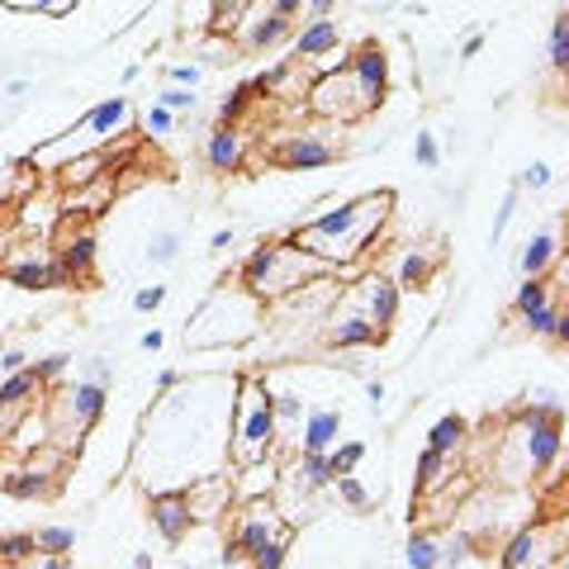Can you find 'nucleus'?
<instances>
[{"label":"nucleus","mask_w":569,"mask_h":569,"mask_svg":"<svg viewBox=\"0 0 569 569\" xmlns=\"http://www.w3.org/2000/svg\"><path fill=\"white\" fill-rule=\"evenodd\" d=\"M389 213H395V194L376 190V194H361V200H342L337 209L309 213L290 233V242H299L313 257H323L328 266H342V261H356L370 252V242L380 238Z\"/></svg>","instance_id":"obj_1"},{"label":"nucleus","mask_w":569,"mask_h":569,"mask_svg":"<svg viewBox=\"0 0 569 569\" xmlns=\"http://www.w3.org/2000/svg\"><path fill=\"white\" fill-rule=\"evenodd\" d=\"M328 271H332V266H328L323 257L305 252L299 242H261V247H252V252H247V261L238 266V284H242V290H252L261 305H271V299L290 295V290H299L305 280L328 276Z\"/></svg>","instance_id":"obj_2"},{"label":"nucleus","mask_w":569,"mask_h":569,"mask_svg":"<svg viewBox=\"0 0 569 569\" xmlns=\"http://www.w3.org/2000/svg\"><path fill=\"white\" fill-rule=\"evenodd\" d=\"M280 451V427L271 408V385L247 380L242 399H233V427H228V470L252 466Z\"/></svg>","instance_id":"obj_3"},{"label":"nucleus","mask_w":569,"mask_h":569,"mask_svg":"<svg viewBox=\"0 0 569 569\" xmlns=\"http://www.w3.org/2000/svg\"><path fill=\"white\" fill-rule=\"evenodd\" d=\"M104 408H110V385H100V380L67 385L62 399L48 403V441L62 451L81 447V437L104 418Z\"/></svg>","instance_id":"obj_4"},{"label":"nucleus","mask_w":569,"mask_h":569,"mask_svg":"<svg viewBox=\"0 0 569 569\" xmlns=\"http://www.w3.org/2000/svg\"><path fill=\"white\" fill-rule=\"evenodd\" d=\"M305 110L318 114V119H328V123H356V119L376 114V104L366 100L361 81L351 77V67H347V58H342V67H328L323 77H313V81H309Z\"/></svg>","instance_id":"obj_5"},{"label":"nucleus","mask_w":569,"mask_h":569,"mask_svg":"<svg viewBox=\"0 0 569 569\" xmlns=\"http://www.w3.org/2000/svg\"><path fill=\"white\" fill-rule=\"evenodd\" d=\"M276 537H290V522L280 518V508H276L266 493L247 498V508H238V512H233V522H228V556H223V565L252 560V556H257V546L276 541Z\"/></svg>","instance_id":"obj_6"},{"label":"nucleus","mask_w":569,"mask_h":569,"mask_svg":"<svg viewBox=\"0 0 569 569\" xmlns=\"http://www.w3.org/2000/svg\"><path fill=\"white\" fill-rule=\"evenodd\" d=\"M323 337H328V347H337V351L380 347V342H385V332L366 318V309H361V299H356V290L347 295V305H342V295L332 299V309L323 313Z\"/></svg>","instance_id":"obj_7"},{"label":"nucleus","mask_w":569,"mask_h":569,"mask_svg":"<svg viewBox=\"0 0 569 569\" xmlns=\"http://www.w3.org/2000/svg\"><path fill=\"white\" fill-rule=\"evenodd\" d=\"M337 157H342V148H337V142H328L323 133L295 129V133H284V138L276 142L271 162L284 167V171H323V167L337 162Z\"/></svg>","instance_id":"obj_8"},{"label":"nucleus","mask_w":569,"mask_h":569,"mask_svg":"<svg viewBox=\"0 0 569 569\" xmlns=\"http://www.w3.org/2000/svg\"><path fill=\"white\" fill-rule=\"evenodd\" d=\"M148 518H152L157 537H162L167 546H181V541L190 537V527H194L190 503H186V489L176 485V489H157V493H148Z\"/></svg>","instance_id":"obj_9"},{"label":"nucleus","mask_w":569,"mask_h":569,"mask_svg":"<svg viewBox=\"0 0 569 569\" xmlns=\"http://www.w3.org/2000/svg\"><path fill=\"white\" fill-rule=\"evenodd\" d=\"M541 550H560V531H556V541H546V522H531V527H518L503 546H498V565H503V569L546 565Z\"/></svg>","instance_id":"obj_10"},{"label":"nucleus","mask_w":569,"mask_h":569,"mask_svg":"<svg viewBox=\"0 0 569 569\" xmlns=\"http://www.w3.org/2000/svg\"><path fill=\"white\" fill-rule=\"evenodd\" d=\"M129 114H133L129 96H110V100H100L96 110L77 123V133H86V138H81V148H86V152H91V148H104V142H110V133H119L123 123H129Z\"/></svg>","instance_id":"obj_11"},{"label":"nucleus","mask_w":569,"mask_h":569,"mask_svg":"<svg viewBox=\"0 0 569 569\" xmlns=\"http://www.w3.org/2000/svg\"><path fill=\"white\" fill-rule=\"evenodd\" d=\"M356 299H361V309H366L370 323H376L380 332H389V328H395V318H399V299H403V290H399V280L366 276L361 284H356Z\"/></svg>","instance_id":"obj_12"},{"label":"nucleus","mask_w":569,"mask_h":569,"mask_svg":"<svg viewBox=\"0 0 569 569\" xmlns=\"http://www.w3.org/2000/svg\"><path fill=\"white\" fill-rule=\"evenodd\" d=\"M347 67H351V77L361 81L366 100L380 110L385 86H389V58H385V48H380V43H361L356 52H347Z\"/></svg>","instance_id":"obj_13"},{"label":"nucleus","mask_w":569,"mask_h":569,"mask_svg":"<svg viewBox=\"0 0 569 569\" xmlns=\"http://www.w3.org/2000/svg\"><path fill=\"white\" fill-rule=\"evenodd\" d=\"M290 43H295V58L313 62V58H328V52L342 48V29H337L332 14H313L305 29H295V33H290Z\"/></svg>","instance_id":"obj_14"},{"label":"nucleus","mask_w":569,"mask_h":569,"mask_svg":"<svg viewBox=\"0 0 569 569\" xmlns=\"http://www.w3.org/2000/svg\"><path fill=\"white\" fill-rule=\"evenodd\" d=\"M204 162L228 176V171H242L247 162V138L238 123H219V129H209V142H204Z\"/></svg>","instance_id":"obj_15"},{"label":"nucleus","mask_w":569,"mask_h":569,"mask_svg":"<svg viewBox=\"0 0 569 569\" xmlns=\"http://www.w3.org/2000/svg\"><path fill=\"white\" fill-rule=\"evenodd\" d=\"M342 437V413L337 408H305L299 418V451H328Z\"/></svg>","instance_id":"obj_16"},{"label":"nucleus","mask_w":569,"mask_h":569,"mask_svg":"<svg viewBox=\"0 0 569 569\" xmlns=\"http://www.w3.org/2000/svg\"><path fill=\"white\" fill-rule=\"evenodd\" d=\"M110 194H119V186H114V176L104 171V176H96V181H86L77 190H62V209H67V219H77V213H104Z\"/></svg>","instance_id":"obj_17"},{"label":"nucleus","mask_w":569,"mask_h":569,"mask_svg":"<svg viewBox=\"0 0 569 569\" xmlns=\"http://www.w3.org/2000/svg\"><path fill=\"white\" fill-rule=\"evenodd\" d=\"M52 485H58V475H43L39 460H24L20 470H10L6 479H0V489H6L10 498H20V503H33V498H48Z\"/></svg>","instance_id":"obj_18"},{"label":"nucleus","mask_w":569,"mask_h":569,"mask_svg":"<svg viewBox=\"0 0 569 569\" xmlns=\"http://www.w3.org/2000/svg\"><path fill=\"white\" fill-rule=\"evenodd\" d=\"M58 261H62V271H67V280H71V284H86V280L96 276V238H91V233L62 238Z\"/></svg>","instance_id":"obj_19"},{"label":"nucleus","mask_w":569,"mask_h":569,"mask_svg":"<svg viewBox=\"0 0 569 569\" xmlns=\"http://www.w3.org/2000/svg\"><path fill=\"white\" fill-rule=\"evenodd\" d=\"M43 389H48V385L39 380V370H33V366L6 370V380H0V403H6V408H24V413H29L33 399H39Z\"/></svg>","instance_id":"obj_20"},{"label":"nucleus","mask_w":569,"mask_h":569,"mask_svg":"<svg viewBox=\"0 0 569 569\" xmlns=\"http://www.w3.org/2000/svg\"><path fill=\"white\" fill-rule=\"evenodd\" d=\"M556 261H560V238H556V228H541L537 238H527V242H522L518 271H522V276H546Z\"/></svg>","instance_id":"obj_21"},{"label":"nucleus","mask_w":569,"mask_h":569,"mask_svg":"<svg viewBox=\"0 0 569 569\" xmlns=\"http://www.w3.org/2000/svg\"><path fill=\"white\" fill-rule=\"evenodd\" d=\"M6 280L14 290H52V257H24L6 266Z\"/></svg>","instance_id":"obj_22"},{"label":"nucleus","mask_w":569,"mask_h":569,"mask_svg":"<svg viewBox=\"0 0 569 569\" xmlns=\"http://www.w3.org/2000/svg\"><path fill=\"white\" fill-rule=\"evenodd\" d=\"M466 437H470L466 418L447 413L441 422H432V432H427V447H432V451H441V456H456V451H466Z\"/></svg>","instance_id":"obj_23"},{"label":"nucleus","mask_w":569,"mask_h":569,"mask_svg":"<svg viewBox=\"0 0 569 569\" xmlns=\"http://www.w3.org/2000/svg\"><path fill=\"white\" fill-rule=\"evenodd\" d=\"M475 531H456V537H437V569L441 565H470L475 560Z\"/></svg>","instance_id":"obj_24"},{"label":"nucleus","mask_w":569,"mask_h":569,"mask_svg":"<svg viewBox=\"0 0 569 569\" xmlns=\"http://www.w3.org/2000/svg\"><path fill=\"white\" fill-rule=\"evenodd\" d=\"M447 460H451V456H441V451H432V447L418 456V498L437 493L441 485H447Z\"/></svg>","instance_id":"obj_25"},{"label":"nucleus","mask_w":569,"mask_h":569,"mask_svg":"<svg viewBox=\"0 0 569 569\" xmlns=\"http://www.w3.org/2000/svg\"><path fill=\"white\" fill-rule=\"evenodd\" d=\"M403 565L413 569H437V531H413L403 546Z\"/></svg>","instance_id":"obj_26"},{"label":"nucleus","mask_w":569,"mask_h":569,"mask_svg":"<svg viewBox=\"0 0 569 569\" xmlns=\"http://www.w3.org/2000/svg\"><path fill=\"white\" fill-rule=\"evenodd\" d=\"M432 271H437V261H432V257L408 252L403 266H399V290H422V284L432 280Z\"/></svg>","instance_id":"obj_27"},{"label":"nucleus","mask_w":569,"mask_h":569,"mask_svg":"<svg viewBox=\"0 0 569 569\" xmlns=\"http://www.w3.org/2000/svg\"><path fill=\"white\" fill-rule=\"evenodd\" d=\"M33 541H39V550H48V556H67V550H77V527L48 522V527L33 531Z\"/></svg>","instance_id":"obj_28"},{"label":"nucleus","mask_w":569,"mask_h":569,"mask_svg":"<svg viewBox=\"0 0 569 569\" xmlns=\"http://www.w3.org/2000/svg\"><path fill=\"white\" fill-rule=\"evenodd\" d=\"M39 556V541L33 531H20V537H0V565H29Z\"/></svg>","instance_id":"obj_29"},{"label":"nucleus","mask_w":569,"mask_h":569,"mask_svg":"<svg viewBox=\"0 0 569 569\" xmlns=\"http://www.w3.org/2000/svg\"><path fill=\"white\" fill-rule=\"evenodd\" d=\"M148 261H152V266L181 261V233H176V228H162V233H152V242H148Z\"/></svg>","instance_id":"obj_30"},{"label":"nucleus","mask_w":569,"mask_h":569,"mask_svg":"<svg viewBox=\"0 0 569 569\" xmlns=\"http://www.w3.org/2000/svg\"><path fill=\"white\" fill-rule=\"evenodd\" d=\"M366 460V441H342V447H328V466H332V475H351L356 466Z\"/></svg>","instance_id":"obj_31"},{"label":"nucleus","mask_w":569,"mask_h":569,"mask_svg":"<svg viewBox=\"0 0 569 569\" xmlns=\"http://www.w3.org/2000/svg\"><path fill=\"white\" fill-rule=\"evenodd\" d=\"M271 408H276V427L284 432V427H299V418H305V399L295 395V389H280V395H271Z\"/></svg>","instance_id":"obj_32"},{"label":"nucleus","mask_w":569,"mask_h":569,"mask_svg":"<svg viewBox=\"0 0 569 569\" xmlns=\"http://www.w3.org/2000/svg\"><path fill=\"white\" fill-rule=\"evenodd\" d=\"M569 67V14H556L550 20V71Z\"/></svg>","instance_id":"obj_33"},{"label":"nucleus","mask_w":569,"mask_h":569,"mask_svg":"<svg viewBox=\"0 0 569 569\" xmlns=\"http://www.w3.org/2000/svg\"><path fill=\"white\" fill-rule=\"evenodd\" d=\"M565 309H560V299H546V305H537V309H527L522 313V323H527V332H537V337H550V328H556V318H560Z\"/></svg>","instance_id":"obj_34"},{"label":"nucleus","mask_w":569,"mask_h":569,"mask_svg":"<svg viewBox=\"0 0 569 569\" xmlns=\"http://www.w3.org/2000/svg\"><path fill=\"white\" fill-rule=\"evenodd\" d=\"M252 86H238V91H228L223 104H219V123H242V114L252 110Z\"/></svg>","instance_id":"obj_35"},{"label":"nucleus","mask_w":569,"mask_h":569,"mask_svg":"<svg viewBox=\"0 0 569 569\" xmlns=\"http://www.w3.org/2000/svg\"><path fill=\"white\" fill-rule=\"evenodd\" d=\"M284 560H290V537H276V541L257 546V556L247 560V565H257V569H280Z\"/></svg>","instance_id":"obj_36"},{"label":"nucleus","mask_w":569,"mask_h":569,"mask_svg":"<svg viewBox=\"0 0 569 569\" xmlns=\"http://www.w3.org/2000/svg\"><path fill=\"white\" fill-rule=\"evenodd\" d=\"M6 10H20V14H67L77 0H0Z\"/></svg>","instance_id":"obj_37"},{"label":"nucleus","mask_w":569,"mask_h":569,"mask_svg":"<svg viewBox=\"0 0 569 569\" xmlns=\"http://www.w3.org/2000/svg\"><path fill=\"white\" fill-rule=\"evenodd\" d=\"M332 485H337V493H342V503H351V508H370V493H366L361 479H356V470H351V475H337Z\"/></svg>","instance_id":"obj_38"},{"label":"nucleus","mask_w":569,"mask_h":569,"mask_svg":"<svg viewBox=\"0 0 569 569\" xmlns=\"http://www.w3.org/2000/svg\"><path fill=\"white\" fill-rule=\"evenodd\" d=\"M518 181H512V190H508V200H503V209H498V219H493V233H489V242L498 247L503 242V233H508V223H512V213H518Z\"/></svg>","instance_id":"obj_39"},{"label":"nucleus","mask_w":569,"mask_h":569,"mask_svg":"<svg viewBox=\"0 0 569 569\" xmlns=\"http://www.w3.org/2000/svg\"><path fill=\"white\" fill-rule=\"evenodd\" d=\"M550 181H556V171H550L546 162H527L522 176H518V190H546Z\"/></svg>","instance_id":"obj_40"},{"label":"nucleus","mask_w":569,"mask_h":569,"mask_svg":"<svg viewBox=\"0 0 569 569\" xmlns=\"http://www.w3.org/2000/svg\"><path fill=\"white\" fill-rule=\"evenodd\" d=\"M413 157H418V167L437 171V167H441V148H437V138H432V133H418V138H413Z\"/></svg>","instance_id":"obj_41"},{"label":"nucleus","mask_w":569,"mask_h":569,"mask_svg":"<svg viewBox=\"0 0 569 569\" xmlns=\"http://www.w3.org/2000/svg\"><path fill=\"white\" fill-rule=\"evenodd\" d=\"M167 305V284H142V290L133 295V309L138 313H157Z\"/></svg>","instance_id":"obj_42"},{"label":"nucleus","mask_w":569,"mask_h":569,"mask_svg":"<svg viewBox=\"0 0 569 569\" xmlns=\"http://www.w3.org/2000/svg\"><path fill=\"white\" fill-rule=\"evenodd\" d=\"M67 366H71V356H67V351H52V356H43V361L33 366V370H39V380H43V385H52V380H62V376H67Z\"/></svg>","instance_id":"obj_43"},{"label":"nucleus","mask_w":569,"mask_h":569,"mask_svg":"<svg viewBox=\"0 0 569 569\" xmlns=\"http://www.w3.org/2000/svg\"><path fill=\"white\" fill-rule=\"evenodd\" d=\"M157 104H167V110L176 114V110H194V91H190V86H167V91L162 96H157Z\"/></svg>","instance_id":"obj_44"},{"label":"nucleus","mask_w":569,"mask_h":569,"mask_svg":"<svg viewBox=\"0 0 569 569\" xmlns=\"http://www.w3.org/2000/svg\"><path fill=\"white\" fill-rule=\"evenodd\" d=\"M171 123H176V119H171L167 104H152V110L142 114V129H148L152 138H167V133H171Z\"/></svg>","instance_id":"obj_45"},{"label":"nucleus","mask_w":569,"mask_h":569,"mask_svg":"<svg viewBox=\"0 0 569 569\" xmlns=\"http://www.w3.org/2000/svg\"><path fill=\"white\" fill-rule=\"evenodd\" d=\"M200 77H204V67H200V62H181V67H171V81H176V86H190V91L200 86Z\"/></svg>","instance_id":"obj_46"},{"label":"nucleus","mask_w":569,"mask_h":569,"mask_svg":"<svg viewBox=\"0 0 569 569\" xmlns=\"http://www.w3.org/2000/svg\"><path fill=\"white\" fill-rule=\"evenodd\" d=\"M152 385H157V395H171V389L181 385V370H171V366H167V370H157V380H152Z\"/></svg>","instance_id":"obj_47"},{"label":"nucleus","mask_w":569,"mask_h":569,"mask_svg":"<svg viewBox=\"0 0 569 569\" xmlns=\"http://www.w3.org/2000/svg\"><path fill=\"white\" fill-rule=\"evenodd\" d=\"M271 10H280V14H290V20H299V14H305V0H271Z\"/></svg>","instance_id":"obj_48"},{"label":"nucleus","mask_w":569,"mask_h":569,"mask_svg":"<svg viewBox=\"0 0 569 569\" xmlns=\"http://www.w3.org/2000/svg\"><path fill=\"white\" fill-rule=\"evenodd\" d=\"M550 342H556V347H565V342H569V313H560V318H556V328H550Z\"/></svg>","instance_id":"obj_49"},{"label":"nucleus","mask_w":569,"mask_h":569,"mask_svg":"<svg viewBox=\"0 0 569 569\" xmlns=\"http://www.w3.org/2000/svg\"><path fill=\"white\" fill-rule=\"evenodd\" d=\"M479 48H485V33H470V39L460 43V58H466V62H470V58H479Z\"/></svg>","instance_id":"obj_50"},{"label":"nucleus","mask_w":569,"mask_h":569,"mask_svg":"<svg viewBox=\"0 0 569 569\" xmlns=\"http://www.w3.org/2000/svg\"><path fill=\"white\" fill-rule=\"evenodd\" d=\"M20 366H29V356H24V351H14V347H10L6 356H0V370H20Z\"/></svg>","instance_id":"obj_51"},{"label":"nucleus","mask_w":569,"mask_h":569,"mask_svg":"<svg viewBox=\"0 0 569 569\" xmlns=\"http://www.w3.org/2000/svg\"><path fill=\"white\" fill-rule=\"evenodd\" d=\"M337 6H342V0H305V10H309V20H313V14H332Z\"/></svg>","instance_id":"obj_52"},{"label":"nucleus","mask_w":569,"mask_h":569,"mask_svg":"<svg viewBox=\"0 0 569 569\" xmlns=\"http://www.w3.org/2000/svg\"><path fill=\"white\" fill-rule=\"evenodd\" d=\"M6 96H10V100H24V96H29V81H24V77H14V81L6 86Z\"/></svg>","instance_id":"obj_53"},{"label":"nucleus","mask_w":569,"mask_h":569,"mask_svg":"<svg viewBox=\"0 0 569 569\" xmlns=\"http://www.w3.org/2000/svg\"><path fill=\"white\" fill-rule=\"evenodd\" d=\"M366 399H370V408H380V403H385V385L370 380V385H366Z\"/></svg>","instance_id":"obj_54"},{"label":"nucleus","mask_w":569,"mask_h":569,"mask_svg":"<svg viewBox=\"0 0 569 569\" xmlns=\"http://www.w3.org/2000/svg\"><path fill=\"white\" fill-rule=\"evenodd\" d=\"M162 342H167V337L157 332V328H152V332H142V351H162Z\"/></svg>","instance_id":"obj_55"},{"label":"nucleus","mask_w":569,"mask_h":569,"mask_svg":"<svg viewBox=\"0 0 569 569\" xmlns=\"http://www.w3.org/2000/svg\"><path fill=\"white\" fill-rule=\"evenodd\" d=\"M209 247H213V252H228V247H233V233L223 228V233H213V238H209Z\"/></svg>","instance_id":"obj_56"},{"label":"nucleus","mask_w":569,"mask_h":569,"mask_svg":"<svg viewBox=\"0 0 569 569\" xmlns=\"http://www.w3.org/2000/svg\"><path fill=\"white\" fill-rule=\"evenodd\" d=\"M86 380H100V385H110V366H104V361H91V376H86Z\"/></svg>","instance_id":"obj_57"},{"label":"nucleus","mask_w":569,"mask_h":569,"mask_svg":"<svg viewBox=\"0 0 569 569\" xmlns=\"http://www.w3.org/2000/svg\"><path fill=\"white\" fill-rule=\"evenodd\" d=\"M152 565H157L152 550H138V556H133V569H152Z\"/></svg>","instance_id":"obj_58"}]
</instances>
